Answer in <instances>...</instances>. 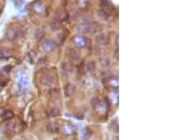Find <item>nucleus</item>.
<instances>
[{
	"label": "nucleus",
	"mask_w": 170,
	"mask_h": 140,
	"mask_svg": "<svg viewBox=\"0 0 170 140\" xmlns=\"http://www.w3.org/2000/svg\"><path fill=\"white\" fill-rule=\"evenodd\" d=\"M76 43L79 47L86 46V39L84 37H78L76 39Z\"/></svg>",
	"instance_id": "nucleus-14"
},
{
	"label": "nucleus",
	"mask_w": 170,
	"mask_h": 140,
	"mask_svg": "<svg viewBox=\"0 0 170 140\" xmlns=\"http://www.w3.org/2000/svg\"><path fill=\"white\" fill-rule=\"evenodd\" d=\"M40 82H41V84L44 85V86L50 87L54 83V77L51 76L50 74H44L40 78Z\"/></svg>",
	"instance_id": "nucleus-3"
},
{
	"label": "nucleus",
	"mask_w": 170,
	"mask_h": 140,
	"mask_svg": "<svg viewBox=\"0 0 170 140\" xmlns=\"http://www.w3.org/2000/svg\"><path fill=\"white\" fill-rule=\"evenodd\" d=\"M0 133H1V132H0Z\"/></svg>",
	"instance_id": "nucleus-19"
},
{
	"label": "nucleus",
	"mask_w": 170,
	"mask_h": 140,
	"mask_svg": "<svg viewBox=\"0 0 170 140\" xmlns=\"http://www.w3.org/2000/svg\"><path fill=\"white\" fill-rule=\"evenodd\" d=\"M63 11L61 9H58L56 12L54 13V19L56 21H60L63 19Z\"/></svg>",
	"instance_id": "nucleus-15"
},
{
	"label": "nucleus",
	"mask_w": 170,
	"mask_h": 140,
	"mask_svg": "<svg viewBox=\"0 0 170 140\" xmlns=\"http://www.w3.org/2000/svg\"><path fill=\"white\" fill-rule=\"evenodd\" d=\"M54 48H55V43L51 41H46L43 43V49H44L45 52L49 53V52L53 51Z\"/></svg>",
	"instance_id": "nucleus-8"
},
{
	"label": "nucleus",
	"mask_w": 170,
	"mask_h": 140,
	"mask_svg": "<svg viewBox=\"0 0 170 140\" xmlns=\"http://www.w3.org/2000/svg\"><path fill=\"white\" fill-rule=\"evenodd\" d=\"M46 131L50 133H58L59 132V125L57 122H49L46 125Z\"/></svg>",
	"instance_id": "nucleus-9"
},
{
	"label": "nucleus",
	"mask_w": 170,
	"mask_h": 140,
	"mask_svg": "<svg viewBox=\"0 0 170 140\" xmlns=\"http://www.w3.org/2000/svg\"><path fill=\"white\" fill-rule=\"evenodd\" d=\"M7 38H8V39H10V41H14V39L17 38V33H16V31H15L14 29H12V28L8 29V31H7Z\"/></svg>",
	"instance_id": "nucleus-12"
},
{
	"label": "nucleus",
	"mask_w": 170,
	"mask_h": 140,
	"mask_svg": "<svg viewBox=\"0 0 170 140\" xmlns=\"http://www.w3.org/2000/svg\"><path fill=\"white\" fill-rule=\"evenodd\" d=\"M3 117L5 118H11L13 117V113H12V112H10V111H5L4 114H3Z\"/></svg>",
	"instance_id": "nucleus-18"
},
{
	"label": "nucleus",
	"mask_w": 170,
	"mask_h": 140,
	"mask_svg": "<svg viewBox=\"0 0 170 140\" xmlns=\"http://www.w3.org/2000/svg\"><path fill=\"white\" fill-rule=\"evenodd\" d=\"M98 30V26L97 24H85L79 27V32L82 34L87 33H95Z\"/></svg>",
	"instance_id": "nucleus-1"
},
{
	"label": "nucleus",
	"mask_w": 170,
	"mask_h": 140,
	"mask_svg": "<svg viewBox=\"0 0 170 140\" xmlns=\"http://www.w3.org/2000/svg\"><path fill=\"white\" fill-rule=\"evenodd\" d=\"M15 130V123L14 122H9L5 127L6 133H12Z\"/></svg>",
	"instance_id": "nucleus-13"
},
{
	"label": "nucleus",
	"mask_w": 170,
	"mask_h": 140,
	"mask_svg": "<svg viewBox=\"0 0 170 140\" xmlns=\"http://www.w3.org/2000/svg\"><path fill=\"white\" fill-rule=\"evenodd\" d=\"M49 115L51 116V117H57V116H60L61 115V111L60 109L57 108V107H54L49 110Z\"/></svg>",
	"instance_id": "nucleus-17"
},
{
	"label": "nucleus",
	"mask_w": 170,
	"mask_h": 140,
	"mask_svg": "<svg viewBox=\"0 0 170 140\" xmlns=\"http://www.w3.org/2000/svg\"><path fill=\"white\" fill-rule=\"evenodd\" d=\"M61 71H63L65 74H69V72H73V67L71 66V64H69V63L63 62L61 64Z\"/></svg>",
	"instance_id": "nucleus-11"
},
{
	"label": "nucleus",
	"mask_w": 170,
	"mask_h": 140,
	"mask_svg": "<svg viewBox=\"0 0 170 140\" xmlns=\"http://www.w3.org/2000/svg\"><path fill=\"white\" fill-rule=\"evenodd\" d=\"M86 69H87V71L89 72H94L95 71V61H93V60L89 61L87 63V65H86Z\"/></svg>",
	"instance_id": "nucleus-16"
},
{
	"label": "nucleus",
	"mask_w": 170,
	"mask_h": 140,
	"mask_svg": "<svg viewBox=\"0 0 170 140\" xmlns=\"http://www.w3.org/2000/svg\"><path fill=\"white\" fill-rule=\"evenodd\" d=\"M29 86V79H27L25 75H20L18 77V87H19L20 89H26V87Z\"/></svg>",
	"instance_id": "nucleus-6"
},
{
	"label": "nucleus",
	"mask_w": 170,
	"mask_h": 140,
	"mask_svg": "<svg viewBox=\"0 0 170 140\" xmlns=\"http://www.w3.org/2000/svg\"><path fill=\"white\" fill-rule=\"evenodd\" d=\"M67 54H68L69 58L72 59V60H78L80 57V52L77 49H74V48H70V49H68Z\"/></svg>",
	"instance_id": "nucleus-5"
},
{
	"label": "nucleus",
	"mask_w": 170,
	"mask_h": 140,
	"mask_svg": "<svg viewBox=\"0 0 170 140\" xmlns=\"http://www.w3.org/2000/svg\"><path fill=\"white\" fill-rule=\"evenodd\" d=\"M63 92L64 95L66 97H72L76 94L77 92V89L76 86H74L73 84H67L63 89Z\"/></svg>",
	"instance_id": "nucleus-4"
},
{
	"label": "nucleus",
	"mask_w": 170,
	"mask_h": 140,
	"mask_svg": "<svg viewBox=\"0 0 170 140\" xmlns=\"http://www.w3.org/2000/svg\"><path fill=\"white\" fill-rule=\"evenodd\" d=\"M100 7H101V11H103V12L107 14H109L113 10V4L110 2V0H101Z\"/></svg>",
	"instance_id": "nucleus-2"
},
{
	"label": "nucleus",
	"mask_w": 170,
	"mask_h": 140,
	"mask_svg": "<svg viewBox=\"0 0 170 140\" xmlns=\"http://www.w3.org/2000/svg\"><path fill=\"white\" fill-rule=\"evenodd\" d=\"M63 132L64 135H74L76 132V129L72 124L66 123L63 126Z\"/></svg>",
	"instance_id": "nucleus-7"
},
{
	"label": "nucleus",
	"mask_w": 170,
	"mask_h": 140,
	"mask_svg": "<svg viewBox=\"0 0 170 140\" xmlns=\"http://www.w3.org/2000/svg\"><path fill=\"white\" fill-rule=\"evenodd\" d=\"M95 41H97V43L99 45V46H106L108 44V39L107 37L104 34L98 35L97 38H95Z\"/></svg>",
	"instance_id": "nucleus-10"
}]
</instances>
